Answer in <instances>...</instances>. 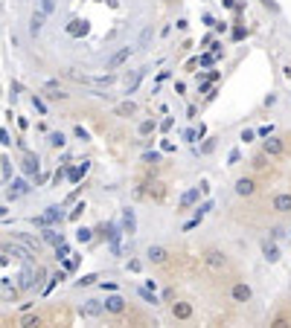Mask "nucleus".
<instances>
[{
  "mask_svg": "<svg viewBox=\"0 0 291 328\" xmlns=\"http://www.w3.org/2000/svg\"><path fill=\"white\" fill-rule=\"evenodd\" d=\"M102 305H105V311H111V314H122V311H126V299H122V296H117V293H114V296H108Z\"/></svg>",
  "mask_w": 291,
  "mask_h": 328,
  "instance_id": "f8f14e48",
  "label": "nucleus"
},
{
  "mask_svg": "<svg viewBox=\"0 0 291 328\" xmlns=\"http://www.w3.org/2000/svg\"><path fill=\"white\" fill-rule=\"evenodd\" d=\"M76 238H79V244H85V241L93 238V232L88 230V227H79V230H76Z\"/></svg>",
  "mask_w": 291,
  "mask_h": 328,
  "instance_id": "b1692460",
  "label": "nucleus"
},
{
  "mask_svg": "<svg viewBox=\"0 0 291 328\" xmlns=\"http://www.w3.org/2000/svg\"><path fill=\"white\" fill-rule=\"evenodd\" d=\"M88 169H91V163H88V160H82V166L70 171V183H79V180L85 178V171H88Z\"/></svg>",
  "mask_w": 291,
  "mask_h": 328,
  "instance_id": "a211bd4d",
  "label": "nucleus"
},
{
  "mask_svg": "<svg viewBox=\"0 0 291 328\" xmlns=\"http://www.w3.org/2000/svg\"><path fill=\"white\" fill-rule=\"evenodd\" d=\"M27 171H29V174L38 171V157H27Z\"/></svg>",
  "mask_w": 291,
  "mask_h": 328,
  "instance_id": "7c9ffc66",
  "label": "nucleus"
},
{
  "mask_svg": "<svg viewBox=\"0 0 291 328\" xmlns=\"http://www.w3.org/2000/svg\"><path fill=\"white\" fill-rule=\"evenodd\" d=\"M134 111H137V107L131 105V102H122V105H117V114H119V116H131Z\"/></svg>",
  "mask_w": 291,
  "mask_h": 328,
  "instance_id": "393cba45",
  "label": "nucleus"
},
{
  "mask_svg": "<svg viewBox=\"0 0 291 328\" xmlns=\"http://www.w3.org/2000/svg\"><path fill=\"white\" fill-rule=\"evenodd\" d=\"M195 201H198V189H186V192L181 195V209H190Z\"/></svg>",
  "mask_w": 291,
  "mask_h": 328,
  "instance_id": "f3484780",
  "label": "nucleus"
},
{
  "mask_svg": "<svg viewBox=\"0 0 291 328\" xmlns=\"http://www.w3.org/2000/svg\"><path fill=\"white\" fill-rule=\"evenodd\" d=\"M64 134L61 131H55V134H50V145H53V148H64Z\"/></svg>",
  "mask_w": 291,
  "mask_h": 328,
  "instance_id": "aec40b11",
  "label": "nucleus"
},
{
  "mask_svg": "<svg viewBox=\"0 0 291 328\" xmlns=\"http://www.w3.org/2000/svg\"><path fill=\"white\" fill-rule=\"evenodd\" d=\"M61 218V212H58V206H50L41 218H35V224H53V221H58Z\"/></svg>",
  "mask_w": 291,
  "mask_h": 328,
  "instance_id": "dca6fc26",
  "label": "nucleus"
},
{
  "mask_svg": "<svg viewBox=\"0 0 291 328\" xmlns=\"http://www.w3.org/2000/svg\"><path fill=\"white\" fill-rule=\"evenodd\" d=\"M271 325H274V328H285V325H288V319H285V317H277Z\"/></svg>",
  "mask_w": 291,
  "mask_h": 328,
  "instance_id": "c9c22d12",
  "label": "nucleus"
},
{
  "mask_svg": "<svg viewBox=\"0 0 291 328\" xmlns=\"http://www.w3.org/2000/svg\"><path fill=\"white\" fill-rule=\"evenodd\" d=\"M262 256H265V261H280V250H277V244H271V241H265L262 244Z\"/></svg>",
  "mask_w": 291,
  "mask_h": 328,
  "instance_id": "2eb2a0df",
  "label": "nucleus"
},
{
  "mask_svg": "<svg viewBox=\"0 0 291 328\" xmlns=\"http://www.w3.org/2000/svg\"><path fill=\"white\" fill-rule=\"evenodd\" d=\"M53 9H55V0H41V12L44 15H53Z\"/></svg>",
  "mask_w": 291,
  "mask_h": 328,
  "instance_id": "c85d7f7f",
  "label": "nucleus"
},
{
  "mask_svg": "<svg viewBox=\"0 0 291 328\" xmlns=\"http://www.w3.org/2000/svg\"><path fill=\"white\" fill-rule=\"evenodd\" d=\"M254 137H256L254 131H242V140H245V142H251V140H254Z\"/></svg>",
  "mask_w": 291,
  "mask_h": 328,
  "instance_id": "58836bf2",
  "label": "nucleus"
},
{
  "mask_svg": "<svg viewBox=\"0 0 291 328\" xmlns=\"http://www.w3.org/2000/svg\"><path fill=\"white\" fill-rule=\"evenodd\" d=\"M262 3L268 6V9H274V12H277V3H274V0H262Z\"/></svg>",
  "mask_w": 291,
  "mask_h": 328,
  "instance_id": "ea45409f",
  "label": "nucleus"
},
{
  "mask_svg": "<svg viewBox=\"0 0 291 328\" xmlns=\"http://www.w3.org/2000/svg\"><path fill=\"white\" fill-rule=\"evenodd\" d=\"M282 151H285V142H282V137H265L262 142V154H268V157H280Z\"/></svg>",
  "mask_w": 291,
  "mask_h": 328,
  "instance_id": "f03ea898",
  "label": "nucleus"
},
{
  "mask_svg": "<svg viewBox=\"0 0 291 328\" xmlns=\"http://www.w3.org/2000/svg\"><path fill=\"white\" fill-rule=\"evenodd\" d=\"M216 61V53H210V55H201V64H204V67H210V64Z\"/></svg>",
  "mask_w": 291,
  "mask_h": 328,
  "instance_id": "72a5a7b5",
  "label": "nucleus"
},
{
  "mask_svg": "<svg viewBox=\"0 0 291 328\" xmlns=\"http://www.w3.org/2000/svg\"><path fill=\"white\" fill-rule=\"evenodd\" d=\"M265 160H268V154H256L251 163H254V169H256V171H262V169H268V163H265Z\"/></svg>",
  "mask_w": 291,
  "mask_h": 328,
  "instance_id": "412c9836",
  "label": "nucleus"
},
{
  "mask_svg": "<svg viewBox=\"0 0 291 328\" xmlns=\"http://www.w3.org/2000/svg\"><path fill=\"white\" fill-rule=\"evenodd\" d=\"M24 192H27V183H24V180H18V183H15V189H9V198L15 201V198H20Z\"/></svg>",
  "mask_w": 291,
  "mask_h": 328,
  "instance_id": "4be33fe9",
  "label": "nucleus"
},
{
  "mask_svg": "<svg viewBox=\"0 0 291 328\" xmlns=\"http://www.w3.org/2000/svg\"><path fill=\"white\" fill-rule=\"evenodd\" d=\"M79 314H82V317H88V319H99L102 314H105V305H102V302H82V305H79Z\"/></svg>",
  "mask_w": 291,
  "mask_h": 328,
  "instance_id": "20e7f679",
  "label": "nucleus"
},
{
  "mask_svg": "<svg viewBox=\"0 0 291 328\" xmlns=\"http://www.w3.org/2000/svg\"><path fill=\"white\" fill-rule=\"evenodd\" d=\"M204 265L213 270V273H221V270H227V256H224V250H218V247H210L207 253H204Z\"/></svg>",
  "mask_w": 291,
  "mask_h": 328,
  "instance_id": "f257e3e1",
  "label": "nucleus"
},
{
  "mask_svg": "<svg viewBox=\"0 0 291 328\" xmlns=\"http://www.w3.org/2000/svg\"><path fill=\"white\" fill-rule=\"evenodd\" d=\"M271 206L277 209V212H291V195L288 192H280V195L271 198Z\"/></svg>",
  "mask_w": 291,
  "mask_h": 328,
  "instance_id": "9d476101",
  "label": "nucleus"
},
{
  "mask_svg": "<svg viewBox=\"0 0 291 328\" xmlns=\"http://www.w3.org/2000/svg\"><path fill=\"white\" fill-rule=\"evenodd\" d=\"M172 317L175 319H190L192 317V305H190V302H175V305H172Z\"/></svg>",
  "mask_w": 291,
  "mask_h": 328,
  "instance_id": "ddd939ff",
  "label": "nucleus"
},
{
  "mask_svg": "<svg viewBox=\"0 0 291 328\" xmlns=\"http://www.w3.org/2000/svg\"><path fill=\"white\" fill-rule=\"evenodd\" d=\"M254 192H256V180H254V178H239V180H236V195L251 198Z\"/></svg>",
  "mask_w": 291,
  "mask_h": 328,
  "instance_id": "6e6552de",
  "label": "nucleus"
},
{
  "mask_svg": "<svg viewBox=\"0 0 291 328\" xmlns=\"http://www.w3.org/2000/svg\"><path fill=\"white\" fill-rule=\"evenodd\" d=\"M32 105H35V111H38V114H47V105L41 102V99H32Z\"/></svg>",
  "mask_w": 291,
  "mask_h": 328,
  "instance_id": "f704fd0d",
  "label": "nucleus"
},
{
  "mask_svg": "<svg viewBox=\"0 0 291 328\" xmlns=\"http://www.w3.org/2000/svg\"><path fill=\"white\" fill-rule=\"evenodd\" d=\"M70 256V247H67V244H64V238L58 241V244H55V258H67Z\"/></svg>",
  "mask_w": 291,
  "mask_h": 328,
  "instance_id": "5701e85b",
  "label": "nucleus"
},
{
  "mask_svg": "<svg viewBox=\"0 0 291 328\" xmlns=\"http://www.w3.org/2000/svg\"><path fill=\"white\" fill-rule=\"evenodd\" d=\"M105 235H108L111 253H114V256H122V247H119V235H122V230H119L117 224H108V227H105Z\"/></svg>",
  "mask_w": 291,
  "mask_h": 328,
  "instance_id": "7ed1b4c3",
  "label": "nucleus"
},
{
  "mask_svg": "<svg viewBox=\"0 0 291 328\" xmlns=\"http://www.w3.org/2000/svg\"><path fill=\"white\" fill-rule=\"evenodd\" d=\"M122 232H126V235H134V232H137L134 209H122Z\"/></svg>",
  "mask_w": 291,
  "mask_h": 328,
  "instance_id": "9b49d317",
  "label": "nucleus"
},
{
  "mask_svg": "<svg viewBox=\"0 0 291 328\" xmlns=\"http://www.w3.org/2000/svg\"><path fill=\"white\" fill-rule=\"evenodd\" d=\"M256 134H259V137H268V134H271V125H262V128H259Z\"/></svg>",
  "mask_w": 291,
  "mask_h": 328,
  "instance_id": "4c0bfd02",
  "label": "nucleus"
},
{
  "mask_svg": "<svg viewBox=\"0 0 291 328\" xmlns=\"http://www.w3.org/2000/svg\"><path fill=\"white\" fill-rule=\"evenodd\" d=\"M32 267H27V270H24V279H20V288H32Z\"/></svg>",
  "mask_w": 291,
  "mask_h": 328,
  "instance_id": "a878e982",
  "label": "nucleus"
},
{
  "mask_svg": "<svg viewBox=\"0 0 291 328\" xmlns=\"http://www.w3.org/2000/svg\"><path fill=\"white\" fill-rule=\"evenodd\" d=\"M44 12L38 9V12H32V18H29V32H32V35H38V32H41V29H44Z\"/></svg>",
  "mask_w": 291,
  "mask_h": 328,
  "instance_id": "4468645a",
  "label": "nucleus"
},
{
  "mask_svg": "<svg viewBox=\"0 0 291 328\" xmlns=\"http://www.w3.org/2000/svg\"><path fill=\"white\" fill-rule=\"evenodd\" d=\"M0 299H3V302H15V299H18V288H15L9 279H0Z\"/></svg>",
  "mask_w": 291,
  "mask_h": 328,
  "instance_id": "1a4fd4ad",
  "label": "nucleus"
},
{
  "mask_svg": "<svg viewBox=\"0 0 291 328\" xmlns=\"http://www.w3.org/2000/svg\"><path fill=\"white\" fill-rule=\"evenodd\" d=\"M251 296H254V291H251L245 282H236L230 288V299L233 302H251Z\"/></svg>",
  "mask_w": 291,
  "mask_h": 328,
  "instance_id": "39448f33",
  "label": "nucleus"
},
{
  "mask_svg": "<svg viewBox=\"0 0 291 328\" xmlns=\"http://www.w3.org/2000/svg\"><path fill=\"white\" fill-rule=\"evenodd\" d=\"M41 322H44V319H41V317H38V314H35V317H27V319H24V322H20V325H27V328H35V325H41Z\"/></svg>",
  "mask_w": 291,
  "mask_h": 328,
  "instance_id": "cd10ccee",
  "label": "nucleus"
},
{
  "mask_svg": "<svg viewBox=\"0 0 291 328\" xmlns=\"http://www.w3.org/2000/svg\"><path fill=\"white\" fill-rule=\"evenodd\" d=\"M96 279H99L96 273H91V276H82V279H79V288H82V285H93Z\"/></svg>",
  "mask_w": 291,
  "mask_h": 328,
  "instance_id": "2f4dec72",
  "label": "nucleus"
},
{
  "mask_svg": "<svg viewBox=\"0 0 291 328\" xmlns=\"http://www.w3.org/2000/svg\"><path fill=\"white\" fill-rule=\"evenodd\" d=\"M85 212V204H79V206H76V209H73V215H70V218H73V221H76V218H79V215H82Z\"/></svg>",
  "mask_w": 291,
  "mask_h": 328,
  "instance_id": "e433bc0d",
  "label": "nucleus"
},
{
  "mask_svg": "<svg viewBox=\"0 0 291 328\" xmlns=\"http://www.w3.org/2000/svg\"><path fill=\"white\" fill-rule=\"evenodd\" d=\"M131 53H134L131 47H122L119 53H114V55L108 58V70H117V67H122V64H126L128 58H131Z\"/></svg>",
  "mask_w": 291,
  "mask_h": 328,
  "instance_id": "423d86ee",
  "label": "nucleus"
},
{
  "mask_svg": "<svg viewBox=\"0 0 291 328\" xmlns=\"http://www.w3.org/2000/svg\"><path fill=\"white\" fill-rule=\"evenodd\" d=\"M44 238L50 241V244H58V241H61V232H55V230H44Z\"/></svg>",
  "mask_w": 291,
  "mask_h": 328,
  "instance_id": "bb28decb",
  "label": "nucleus"
},
{
  "mask_svg": "<svg viewBox=\"0 0 291 328\" xmlns=\"http://www.w3.org/2000/svg\"><path fill=\"white\" fill-rule=\"evenodd\" d=\"M149 261H152V265H166V261H169V250L160 247V244H152V247H149Z\"/></svg>",
  "mask_w": 291,
  "mask_h": 328,
  "instance_id": "0eeeda50",
  "label": "nucleus"
},
{
  "mask_svg": "<svg viewBox=\"0 0 291 328\" xmlns=\"http://www.w3.org/2000/svg\"><path fill=\"white\" fill-rule=\"evenodd\" d=\"M152 131H155V122H149V119H146V122H140V134H143V137H149Z\"/></svg>",
  "mask_w": 291,
  "mask_h": 328,
  "instance_id": "c756f323",
  "label": "nucleus"
},
{
  "mask_svg": "<svg viewBox=\"0 0 291 328\" xmlns=\"http://www.w3.org/2000/svg\"><path fill=\"white\" fill-rule=\"evenodd\" d=\"M239 157H242V154H239V148H233V151L227 154V163L233 166V163H239Z\"/></svg>",
  "mask_w": 291,
  "mask_h": 328,
  "instance_id": "473e14b6",
  "label": "nucleus"
},
{
  "mask_svg": "<svg viewBox=\"0 0 291 328\" xmlns=\"http://www.w3.org/2000/svg\"><path fill=\"white\" fill-rule=\"evenodd\" d=\"M67 32H70V35L76 38V35H85V32H88V27H85V20H70Z\"/></svg>",
  "mask_w": 291,
  "mask_h": 328,
  "instance_id": "6ab92c4d",
  "label": "nucleus"
}]
</instances>
